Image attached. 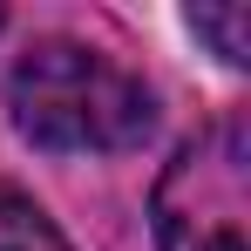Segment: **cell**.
<instances>
[{
  "instance_id": "1",
  "label": "cell",
  "mask_w": 251,
  "mask_h": 251,
  "mask_svg": "<svg viewBox=\"0 0 251 251\" xmlns=\"http://www.w3.org/2000/svg\"><path fill=\"white\" fill-rule=\"evenodd\" d=\"M14 123L27 143L61 150V156H82V150H136L156 109H150V88L136 82L129 68H116L109 54H95L82 41H41L21 54L14 68Z\"/></svg>"
},
{
  "instance_id": "2",
  "label": "cell",
  "mask_w": 251,
  "mask_h": 251,
  "mask_svg": "<svg viewBox=\"0 0 251 251\" xmlns=\"http://www.w3.org/2000/svg\"><path fill=\"white\" fill-rule=\"evenodd\" d=\"M163 251H251V136L245 116H217L176 150L156 183Z\"/></svg>"
},
{
  "instance_id": "3",
  "label": "cell",
  "mask_w": 251,
  "mask_h": 251,
  "mask_svg": "<svg viewBox=\"0 0 251 251\" xmlns=\"http://www.w3.org/2000/svg\"><path fill=\"white\" fill-rule=\"evenodd\" d=\"M0 251H68V238L21 190H0Z\"/></svg>"
},
{
  "instance_id": "4",
  "label": "cell",
  "mask_w": 251,
  "mask_h": 251,
  "mask_svg": "<svg viewBox=\"0 0 251 251\" xmlns=\"http://www.w3.org/2000/svg\"><path fill=\"white\" fill-rule=\"evenodd\" d=\"M245 21H251L245 7H197V14H190V27L210 34L224 61H245Z\"/></svg>"
}]
</instances>
